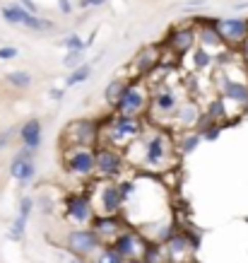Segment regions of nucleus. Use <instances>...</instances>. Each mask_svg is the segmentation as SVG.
Wrapping results in <instances>:
<instances>
[{
	"instance_id": "nucleus-1",
	"label": "nucleus",
	"mask_w": 248,
	"mask_h": 263,
	"mask_svg": "<svg viewBox=\"0 0 248 263\" xmlns=\"http://www.w3.org/2000/svg\"><path fill=\"white\" fill-rule=\"evenodd\" d=\"M135 145L140 147V160H137V167H144L159 174V172H167V169L176 167L178 164V152H176V140L171 136V130L167 128H152L150 136L142 130V136L135 140Z\"/></svg>"
},
{
	"instance_id": "nucleus-2",
	"label": "nucleus",
	"mask_w": 248,
	"mask_h": 263,
	"mask_svg": "<svg viewBox=\"0 0 248 263\" xmlns=\"http://www.w3.org/2000/svg\"><path fill=\"white\" fill-rule=\"evenodd\" d=\"M144 119L142 116H126V114H111L99 130V145H111L116 150H126L133 140L142 136Z\"/></svg>"
},
{
	"instance_id": "nucleus-3",
	"label": "nucleus",
	"mask_w": 248,
	"mask_h": 263,
	"mask_svg": "<svg viewBox=\"0 0 248 263\" xmlns=\"http://www.w3.org/2000/svg\"><path fill=\"white\" fill-rule=\"evenodd\" d=\"M181 102L183 99H181V92H178L176 85H171L169 80L157 82V85L150 87V102H147V114L144 116H150L152 123L164 128Z\"/></svg>"
},
{
	"instance_id": "nucleus-4",
	"label": "nucleus",
	"mask_w": 248,
	"mask_h": 263,
	"mask_svg": "<svg viewBox=\"0 0 248 263\" xmlns=\"http://www.w3.org/2000/svg\"><path fill=\"white\" fill-rule=\"evenodd\" d=\"M60 162L72 179H80V181L94 179V147H89V145L60 147Z\"/></svg>"
},
{
	"instance_id": "nucleus-5",
	"label": "nucleus",
	"mask_w": 248,
	"mask_h": 263,
	"mask_svg": "<svg viewBox=\"0 0 248 263\" xmlns=\"http://www.w3.org/2000/svg\"><path fill=\"white\" fill-rule=\"evenodd\" d=\"M150 102V85L144 80H128L111 109L113 114H126V116H142L147 114Z\"/></svg>"
},
{
	"instance_id": "nucleus-6",
	"label": "nucleus",
	"mask_w": 248,
	"mask_h": 263,
	"mask_svg": "<svg viewBox=\"0 0 248 263\" xmlns=\"http://www.w3.org/2000/svg\"><path fill=\"white\" fill-rule=\"evenodd\" d=\"M89 200L94 205V213L99 210V215H118L123 200H120L118 181H106V179H92L89 181Z\"/></svg>"
},
{
	"instance_id": "nucleus-7",
	"label": "nucleus",
	"mask_w": 248,
	"mask_h": 263,
	"mask_svg": "<svg viewBox=\"0 0 248 263\" xmlns=\"http://www.w3.org/2000/svg\"><path fill=\"white\" fill-rule=\"evenodd\" d=\"M126 157L123 150H116L111 145H96L94 147V179L118 181L126 174Z\"/></svg>"
},
{
	"instance_id": "nucleus-8",
	"label": "nucleus",
	"mask_w": 248,
	"mask_h": 263,
	"mask_svg": "<svg viewBox=\"0 0 248 263\" xmlns=\"http://www.w3.org/2000/svg\"><path fill=\"white\" fill-rule=\"evenodd\" d=\"M99 130H101V123L96 119H72L63 126L60 147H68V145H89V147H96L99 145Z\"/></svg>"
},
{
	"instance_id": "nucleus-9",
	"label": "nucleus",
	"mask_w": 248,
	"mask_h": 263,
	"mask_svg": "<svg viewBox=\"0 0 248 263\" xmlns=\"http://www.w3.org/2000/svg\"><path fill=\"white\" fill-rule=\"evenodd\" d=\"M200 116H202V106L195 99H183L178 104V109L174 111V116L167 121V130L171 133H185V130H195L198 123H200Z\"/></svg>"
},
{
	"instance_id": "nucleus-10",
	"label": "nucleus",
	"mask_w": 248,
	"mask_h": 263,
	"mask_svg": "<svg viewBox=\"0 0 248 263\" xmlns=\"http://www.w3.org/2000/svg\"><path fill=\"white\" fill-rule=\"evenodd\" d=\"M111 247L116 249V254H118L123 261L130 263V261H140V258H142L147 239H142V234L135 230H123L111 239Z\"/></svg>"
},
{
	"instance_id": "nucleus-11",
	"label": "nucleus",
	"mask_w": 248,
	"mask_h": 263,
	"mask_svg": "<svg viewBox=\"0 0 248 263\" xmlns=\"http://www.w3.org/2000/svg\"><path fill=\"white\" fill-rule=\"evenodd\" d=\"M65 247L68 251H72L75 256H92L96 254V249L101 247V239L96 237V232L92 227H77V230H70L68 237H65Z\"/></svg>"
},
{
	"instance_id": "nucleus-12",
	"label": "nucleus",
	"mask_w": 248,
	"mask_h": 263,
	"mask_svg": "<svg viewBox=\"0 0 248 263\" xmlns=\"http://www.w3.org/2000/svg\"><path fill=\"white\" fill-rule=\"evenodd\" d=\"M94 205L87 191H72L65 196V217L75 224H87L94 217Z\"/></svg>"
},
{
	"instance_id": "nucleus-13",
	"label": "nucleus",
	"mask_w": 248,
	"mask_h": 263,
	"mask_svg": "<svg viewBox=\"0 0 248 263\" xmlns=\"http://www.w3.org/2000/svg\"><path fill=\"white\" fill-rule=\"evenodd\" d=\"M217 95L222 97L224 102H234L243 106H248V80L243 78H232V75H217Z\"/></svg>"
},
{
	"instance_id": "nucleus-14",
	"label": "nucleus",
	"mask_w": 248,
	"mask_h": 263,
	"mask_svg": "<svg viewBox=\"0 0 248 263\" xmlns=\"http://www.w3.org/2000/svg\"><path fill=\"white\" fill-rule=\"evenodd\" d=\"M10 176H12L15 181H19L22 186H24V183H32L34 179H36L34 150H29V147H22V150L17 152L15 157H12V162H10Z\"/></svg>"
},
{
	"instance_id": "nucleus-15",
	"label": "nucleus",
	"mask_w": 248,
	"mask_h": 263,
	"mask_svg": "<svg viewBox=\"0 0 248 263\" xmlns=\"http://www.w3.org/2000/svg\"><path fill=\"white\" fill-rule=\"evenodd\" d=\"M222 44H241L248 36V24L243 17H226L215 24Z\"/></svg>"
},
{
	"instance_id": "nucleus-16",
	"label": "nucleus",
	"mask_w": 248,
	"mask_h": 263,
	"mask_svg": "<svg viewBox=\"0 0 248 263\" xmlns=\"http://www.w3.org/2000/svg\"><path fill=\"white\" fill-rule=\"evenodd\" d=\"M161 63V51L157 46H147L142 48L140 53H137L135 58H133V78H128V80H144L150 72L157 68V65Z\"/></svg>"
},
{
	"instance_id": "nucleus-17",
	"label": "nucleus",
	"mask_w": 248,
	"mask_h": 263,
	"mask_svg": "<svg viewBox=\"0 0 248 263\" xmlns=\"http://www.w3.org/2000/svg\"><path fill=\"white\" fill-rule=\"evenodd\" d=\"M92 230L96 232V237L104 239H113L118 232H123V220L120 215H94L92 217Z\"/></svg>"
},
{
	"instance_id": "nucleus-18",
	"label": "nucleus",
	"mask_w": 248,
	"mask_h": 263,
	"mask_svg": "<svg viewBox=\"0 0 248 263\" xmlns=\"http://www.w3.org/2000/svg\"><path fill=\"white\" fill-rule=\"evenodd\" d=\"M17 136H19L24 147H29V150L36 152L41 140H44V126H41L39 119H29V121H24V126L17 130Z\"/></svg>"
},
{
	"instance_id": "nucleus-19",
	"label": "nucleus",
	"mask_w": 248,
	"mask_h": 263,
	"mask_svg": "<svg viewBox=\"0 0 248 263\" xmlns=\"http://www.w3.org/2000/svg\"><path fill=\"white\" fill-rule=\"evenodd\" d=\"M195 29H191V27H183V29H176V32H171L169 34V48L176 53V56H185L188 51L193 48V44H195Z\"/></svg>"
},
{
	"instance_id": "nucleus-20",
	"label": "nucleus",
	"mask_w": 248,
	"mask_h": 263,
	"mask_svg": "<svg viewBox=\"0 0 248 263\" xmlns=\"http://www.w3.org/2000/svg\"><path fill=\"white\" fill-rule=\"evenodd\" d=\"M226 116H229V109H226V102L222 99V97L210 99V104L202 109V119H205V121H215V123H222V126H224Z\"/></svg>"
},
{
	"instance_id": "nucleus-21",
	"label": "nucleus",
	"mask_w": 248,
	"mask_h": 263,
	"mask_svg": "<svg viewBox=\"0 0 248 263\" xmlns=\"http://www.w3.org/2000/svg\"><path fill=\"white\" fill-rule=\"evenodd\" d=\"M176 140V152L178 157L181 155H191V152L198 150V145L202 143L200 136H198V130H185V133H178V138H174Z\"/></svg>"
},
{
	"instance_id": "nucleus-22",
	"label": "nucleus",
	"mask_w": 248,
	"mask_h": 263,
	"mask_svg": "<svg viewBox=\"0 0 248 263\" xmlns=\"http://www.w3.org/2000/svg\"><path fill=\"white\" fill-rule=\"evenodd\" d=\"M215 53L212 51H208V48H195L193 51V68H195V72H202V70H208V68H212L215 65Z\"/></svg>"
},
{
	"instance_id": "nucleus-23",
	"label": "nucleus",
	"mask_w": 248,
	"mask_h": 263,
	"mask_svg": "<svg viewBox=\"0 0 248 263\" xmlns=\"http://www.w3.org/2000/svg\"><path fill=\"white\" fill-rule=\"evenodd\" d=\"M195 36H200L202 41V48H212V46H224L222 39H219V34H217V27L215 24H202L200 32H195Z\"/></svg>"
},
{
	"instance_id": "nucleus-24",
	"label": "nucleus",
	"mask_w": 248,
	"mask_h": 263,
	"mask_svg": "<svg viewBox=\"0 0 248 263\" xmlns=\"http://www.w3.org/2000/svg\"><path fill=\"white\" fill-rule=\"evenodd\" d=\"M89 75H92V63H82L77 68H72L70 75L65 78V87H77L85 80H89Z\"/></svg>"
},
{
	"instance_id": "nucleus-25",
	"label": "nucleus",
	"mask_w": 248,
	"mask_h": 263,
	"mask_svg": "<svg viewBox=\"0 0 248 263\" xmlns=\"http://www.w3.org/2000/svg\"><path fill=\"white\" fill-rule=\"evenodd\" d=\"M5 82L15 89H27V87H32V75L27 70H12L5 75Z\"/></svg>"
},
{
	"instance_id": "nucleus-26",
	"label": "nucleus",
	"mask_w": 248,
	"mask_h": 263,
	"mask_svg": "<svg viewBox=\"0 0 248 263\" xmlns=\"http://www.w3.org/2000/svg\"><path fill=\"white\" fill-rule=\"evenodd\" d=\"M126 82H128V78H116V80H111L109 85H106L104 102L109 104V106H113V104H116V99H118L120 92H123V87H126Z\"/></svg>"
},
{
	"instance_id": "nucleus-27",
	"label": "nucleus",
	"mask_w": 248,
	"mask_h": 263,
	"mask_svg": "<svg viewBox=\"0 0 248 263\" xmlns=\"http://www.w3.org/2000/svg\"><path fill=\"white\" fill-rule=\"evenodd\" d=\"M27 15H29V12L24 8H19V5H5V8H3V20L8 24H19V27H22Z\"/></svg>"
},
{
	"instance_id": "nucleus-28",
	"label": "nucleus",
	"mask_w": 248,
	"mask_h": 263,
	"mask_svg": "<svg viewBox=\"0 0 248 263\" xmlns=\"http://www.w3.org/2000/svg\"><path fill=\"white\" fill-rule=\"evenodd\" d=\"M94 263H126V261H123V258L116 254V249H113L111 244H106V247H99V249H96Z\"/></svg>"
},
{
	"instance_id": "nucleus-29",
	"label": "nucleus",
	"mask_w": 248,
	"mask_h": 263,
	"mask_svg": "<svg viewBox=\"0 0 248 263\" xmlns=\"http://www.w3.org/2000/svg\"><path fill=\"white\" fill-rule=\"evenodd\" d=\"M22 27H27V29H34V32H48V29H53V22L41 20V17H36V15H27V20L22 22Z\"/></svg>"
},
{
	"instance_id": "nucleus-30",
	"label": "nucleus",
	"mask_w": 248,
	"mask_h": 263,
	"mask_svg": "<svg viewBox=\"0 0 248 263\" xmlns=\"http://www.w3.org/2000/svg\"><path fill=\"white\" fill-rule=\"evenodd\" d=\"M27 217H19L17 215L15 220H12V227H10V239L12 241H22L24 239V232H27Z\"/></svg>"
},
{
	"instance_id": "nucleus-31",
	"label": "nucleus",
	"mask_w": 248,
	"mask_h": 263,
	"mask_svg": "<svg viewBox=\"0 0 248 263\" xmlns=\"http://www.w3.org/2000/svg\"><path fill=\"white\" fill-rule=\"evenodd\" d=\"M85 63V51H68L65 53V58H63V65L65 68H77V65H82Z\"/></svg>"
},
{
	"instance_id": "nucleus-32",
	"label": "nucleus",
	"mask_w": 248,
	"mask_h": 263,
	"mask_svg": "<svg viewBox=\"0 0 248 263\" xmlns=\"http://www.w3.org/2000/svg\"><path fill=\"white\" fill-rule=\"evenodd\" d=\"M63 46H65V51H85V41L77 34H70V36L63 39Z\"/></svg>"
},
{
	"instance_id": "nucleus-33",
	"label": "nucleus",
	"mask_w": 248,
	"mask_h": 263,
	"mask_svg": "<svg viewBox=\"0 0 248 263\" xmlns=\"http://www.w3.org/2000/svg\"><path fill=\"white\" fill-rule=\"evenodd\" d=\"M32 210H34V198L32 196H24V198L19 200V213H17V215L29 220V217H32Z\"/></svg>"
},
{
	"instance_id": "nucleus-34",
	"label": "nucleus",
	"mask_w": 248,
	"mask_h": 263,
	"mask_svg": "<svg viewBox=\"0 0 248 263\" xmlns=\"http://www.w3.org/2000/svg\"><path fill=\"white\" fill-rule=\"evenodd\" d=\"M15 128H5V130H0V152L5 150L10 143H12V138H15Z\"/></svg>"
},
{
	"instance_id": "nucleus-35",
	"label": "nucleus",
	"mask_w": 248,
	"mask_h": 263,
	"mask_svg": "<svg viewBox=\"0 0 248 263\" xmlns=\"http://www.w3.org/2000/svg\"><path fill=\"white\" fill-rule=\"evenodd\" d=\"M19 56V51L15 46H0V61H12Z\"/></svg>"
},
{
	"instance_id": "nucleus-36",
	"label": "nucleus",
	"mask_w": 248,
	"mask_h": 263,
	"mask_svg": "<svg viewBox=\"0 0 248 263\" xmlns=\"http://www.w3.org/2000/svg\"><path fill=\"white\" fill-rule=\"evenodd\" d=\"M63 97H65L63 87H51L48 89V99H53V102H63Z\"/></svg>"
},
{
	"instance_id": "nucleus-37",
	"label": "nucleus",
	"mask_w": 248,
	"mask_h": 263,
	"mask_svg": "<svg viewBox=\"0 0 248 263\" xmlns=\"http://www.w3.org/2000/svg\"><path fill=\"white\" fill-rule=\"evenodd\" d=\"M106 0H80L82 8H99V5H104Z\"/></svg>"
},
{
	"instance_id": "nucleus-38",
	"label": "nucleus",
	"mask_w": 248,
	"mask_h": 263,
	"mask_svg": "<svg viewBox=\"0 0 248 263\" xmlns=\"http://www.w3.org/2000/svg\"><path fill=\"white\" fill-rule=\"evenodd\" d=\"M22 5L29 15H36V3H34V0H22Z\"/></svg>"
},
{
	"instance_id": "nucleus-39",
	"label": "nucleus",
	"mask_w": 248,
	"mask_h": 263,
	"mask_svg": "<svg viewBox=\"0 0 248 263\" xmlns=\"http://www.w3.org/2000/svg\"><path fill=\"white\" fill-rule=\"evenodd\" d=\"M58 8H60V12H63V15H70L72 5L68 3V0H58Z\"/></svg>"
},
{
	"instance_id": "nucleus-40",
	"label": "nucleus",
	"mask_w": 248,
	"mask_h": 263,
	"mask_svg": "<svg viewBox=\"0 0 248 263\" xmlns=\"http://www.w3.org/2000/svg\"><path fill=\"white\" fill-rule=\"evenodd\" d=\"M236 8H239V10H248V3H239Z\"/></svg>"
},
{
	"instance_id": "nucleus-41",
	"label": "nucleus",
	"mask_w": 248,
	"mask_h": 263,
	"mask_svg": "<svg viewBox=\"0 0 248 263\" xmlns=\"http://www.w3.org/2000/svg\"><path fill=\"white\" fill-rule=\"evenodd\" d=\"M161 263H176V261H169V258H167V261H161Z\"/></svg>"
},
{
	"instance_id": "nucleus-42",
	"label": "nucleus",
	"mask_w": 248,
	"mask_h": 263,
	"mask_svg": "<svg viewBox=\"0 0 248 263\" xmlns=\"http://www.w3.org/2000/svg\"><path fill=\"white\" fill-rule=\"evenodd\" d=\"M130 263H144V261H130Z\"/></svg>"
},
{
	"instance_id": "nucleus-43",
	"label": "nucleus",
	"mask_w": 248,
	"mask_h": 263,
	"mask_svg": "<svg viewBox=\"0 0 248 263\" xmlns=\"http://www.w3.org/2000/svg\"><path fill=\"white\" fill-rule=\"evenodd\" d=\"M72 263H80V261H72Z\"/></svg>"
},
{
	"instance_id": "nucleus-44",
	"label": "nucleus",
	"mask_w": 248,
	"mask_h": 263,
	"mask_svg": "<svg viewBox=\"0 0 248 263\" xmlns=\"http://www.w3.org/2000/svg\"><path fill=\"white\" fill-rule=\"evenodd\" d=\"M246 24H248V20H246Z\"/></svg>"
}]
</instances>
